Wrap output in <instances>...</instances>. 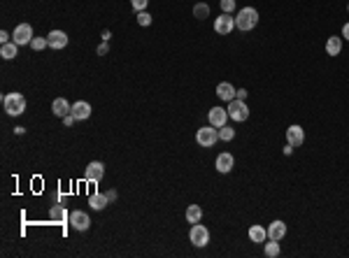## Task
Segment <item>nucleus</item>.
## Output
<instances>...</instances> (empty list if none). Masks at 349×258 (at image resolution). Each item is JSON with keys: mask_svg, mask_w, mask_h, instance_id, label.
I'll list each match as a JSON object with an SVG mask.
<instances>
[{"mask_svg": "<svg viewBox=\"0 0 349 258\" xmlns=\"http://www.w3.org/2000/svg\"><path fill=\"white\" fill-rule=\"evenodd\" d=\"M235 26H238V31H254L256 26H259V10L256 7H242V10L238 12V16H235Z\"/></svg>", "mask_w": 349, "mask_h": 258, "instance_id": "nucleus-1", "label": "nucleus"}, {"mask_svg": "<svg viewBox=\"0 0 349 258\" xmlns=\"http://www.w3.org/2000/svg\"><path fill=\"white\" fill-rule=\"evenodd\" d=\"M3 107H5V112L10 116H21L23 112H26V98H23V93H7L5 98H3Z\"/></svg>", "mask_w": 349, "mask_h": 258, "instance_id": "nucleus-2", "label": "nucleus"}, {"mask_svg": "<svg viewBox=\"0 0 349 258\" xmlns=\"http://www.w3.org/2000/svg\"><path fill=\"white\" fill-rule=\"evenodd\" d=\"M196 142L201 144V147H205V149L214 147V144L219 142V128H214V126H201L196 131Z\"/></svg>", "mask_w": 349, "mask_h": 258, "instance_id": "nucleus-3", "label": "nucleus"}, {"mask_svg": "<svg viewBox=\"0 0 349 258\" xmlns=\"http://www.w3.org/2000/svg\"><path fill=\"white\" fill-rule=\"evenodd\" d=\"M189 240H191V244L193 247H207L210 244V230H207L203 223H193L191 226V230H189Z\"/></svg>", "mask_w": 349, "mask_h": 258, "instance_id": "nucleus-4", "label": "nucleus"}, {"mask_svg": "<svg viewBox=\"0 0 349 258\" xmlns=\"http://www.w3.org/2000/svg\"><path fill=\"white\" fill-rule=\"evenodd\" d=\"M226 110H228V116H231L233 121L242 123V121H247L249 119V107H247V102L244 100H238V98H235V100L228 102Z\"/></svg>", "mask_w": 349, "mask_h": 258, "instance_id": "nucleus-5", "label": "nucleus"}, {"mask_svg": "<svg viewBox=\"0 0 349 258\" xmlns=\"http://www.w3.org/2000/svg\"><path fill=\"white\" fill-rule=\"evenodd\" d=\"M233 31H235V16L221 12V14L214 19V33H217V35H231Z\"/></svg>", "mask_w": 349, "mask_h": 258, "instance_id": "nucleus-6", "label": "nucleus"}, {"mask_svg": "<svg viewBox=\"0 0 349 258\" xmlns=\"http://www.w3.org/2000/svg\"><path fill=\"white\" fill-rule=\"evenodd\" d=\"M33 26L31 23H19V26L14 28V35H12V40H14L19 47H23V44H31L33 42Z\"/></svg>", "mask_w": 349, "mask_h": 258, "instance_id": "nucleus-7", "label": "nucleus"}, {"mask_svg": "<svg viewBox=\"0 0 349 258\" xmlns=\"http://www.w3.org/2000/svg\"><path fill=\"white\" fill-rule=\"evenodd\" d=\"M70 226H72L74 230H80V233L89 230V228H91V219H89V214H86V212H82V210L70 212Z\"/></svg>", "mask_w": 349, "mask_h": 258, "instance_id": "nucleus-8", "label": "nucleus"}, {"mask_svg": "<svg viewBox=\"0 0 349 258\" xmlns=\"http://www.w3.org/2000/svg\"><path fill=\"white\" fill-rule=\"evenodd\" d=\"M228 119H231V116H228V110H223V107H212V110L207 112V121H210V126H214V128L226 126Z\"/></svg>", "mask_w": 349, "mask_h": 258, "instance_id": "nucleus-9", "label": "nucleus"}, {"mask_svg": "<svg viewBox=\"0 0 349 258\" xmlns=\"http://www.w3.org/2000/svg\"><path fill=\"white\" fill-rule=\"evenodd\" d=\"M303 142H305V131H303V126L293 123V126L286 128V144H291V147L296 149V147H301Z\"/></svg>", "mask_w": 349, "mask_h": 258, "instance_id": "nucleus-10", "label": "nucleus"}, {"mask_svg": "<svg viewBox=\"0 0 349 258\" xmlns=\"http://www.w3.org/2000/svg\"><path fill=\"white\" fill-rule=\"evenodd\" d=\"M214 165H217V172L219 174H228L233 170V165H235V158H233L231 151H221L217 156V161H214Z\"/></svg>", "mask_w": 349, "mask_h": 258, "instance_id": "nucleus-11", "label": "nucleus"}, {"mask_svg": "<svg viewBox=\"0 0 349 258\" xmlns=\"http://www.w3.org/2000/svg\"><path fill=\"white\" fill-rule=\"evenodd\" d=\"M103 174H105V165L101 163V161H91L89 165H86V172H84V177L89 182H101L103 179Z\"/></svg>", "mask_w": 349, "mask_h": 258, "instance_id": "nucleus-12", "label": "nucleus"}, {"mask_svg": "<svg viewBox=\"0 0 349 258\" xmlns=\"http://www.w3.org/2000/svg\"><path fill=\"white\" fill-rule=\"evenodd\" d=\"M235 93H238V89L231 84V82H219L217 84V98L223 102H231L235 100Z\"/></svg>", "mask_w": 349, "mask_h": 258, "instance_id": "nucleus-13", "label": "nucleus"}, {"mask_svg": "<svg viewBox=\"0 0 349 258\" xmlns=\"http://www.w3.org/2000/svg\"><path fill=\"white\" fill-rule=\"evenodd\" d=\"M47 40H49V47L52 49H65L68 47V35H65L63 31H52L47 35Z\"/></svg>", "mask_w": 349, "mask_h": 258, "instance_id": "nucleus-14", "label": "nucleus"}, {"mask_svg": "<svg viewBox=\"0 0 349 258\" xmlns=\"http://www.w3.org/2000/svg\"><path fill=\"white\" fill-rule=\"evenodd\" d=\"M72 116L77 119V121H86L91 116V105L86 100H77L72 105Z\"/></svg>", "mask_w": 349, "mask_h": 258, "instance_id": "nucleus-15", "label": "nucleus"}, {"mask_svg": "<svg viewBox=\"0 0 349 258\" xmlns=\"http://www.w3.org/2000/svg\"><path fill=\"white\" fill-rule=\"evenodd\" d=\"M284 235H286V223L275 219V221L268 226V240H277V242H280Z\"/></svg>", "mask_w": 349, "mask_h": 258, "instance_id": "nucleus-16", "label": "nucleus"}, {"mask_svg": "<svg viewBox=\"0 0 349 258\" xmlns=\"http://www.w3.org/2000/svg\"><path fill=\"white\" fill-rule=\"evenodd\" d=\"M249 240L252 242H256V244H265V240H268V228H263V226H252L249 228Z\"/></svg>", "mask_w": 349, "mask_h": 258, "instance_id": "nucleus-17", "label": "nucleus"}, {"mask_svg": "<svg viewBox=\"0 0 349 258\" xmlns=\"http://www.w3.org/2000/svg\"><path fill=\"white\" fill-rule=\"evenodd\" d=\"M52 112L56 116H61V119H63V116H68L70 112H72V107H70V102L65 100V98H56V100L52 102Z\"/></svg>", "mask_w": 349, "mask_h": 258, "instance_id": "nucleus-18", "label": "nucleus"}, {"mask_svg": "<svg viewBox=\"0 0 349 258\" xmlns=\"http://www.w3.org/2000/svg\"><path fill=\"white\" fill-rule=\"evenodd\" d=\"M89 205H91V210L101 212L110 205V198H107V193H93V195H89Z\"/></svg>", "mask_w": 349, "mask_h": 258, "instance_id": "nucleus-19", "label": "nucleus"}, {"mask_svg": "<svg viewBox=\"0 0 349 258\" xmlns=\"http://www.w3.org/2000/svg\"><path fill=\"white\" fill-rule=\"evenodd\" d=\"M340 51H342V35H331L326 40V54L328 56H338Z\"/></svg>", "mask_w": 349, "mask_h": 258, "instance_id": "nucleus-20", "label": "nucleus"}, {"mask_svg": "<svg viewBox=\"0 0 349 258\" xmlns=\"http://www.w3.org/2000/svg\"><path fill=\"white\" fill-rule=\"evenodd\" d=\"M186 221L189 223H201V219H203V207L201 205H189L186 207Z\"/></svg>", "mask_w": 349, "mask_h": 258, "instance_id": "nucleus-21", "label": "nucleus"}, {"mask_svg": "<svg viewBox=\"0 0 349 258\" xmlns=\"http://www.w3.org/2000/svg\"><path fill=\"white\" fill-rule=\"evenodd\" d=\"M0 56L7 58V61H10V58H14V56H19V44H16L14 40H12V42H7V44H3V47H0Z\"/></svg>", "mask_w": 349, "mask_h": 258, "instance_id": "nucleus-22", "label": "nucleus"}, {"mask_svg": "<svg viewBox=\"0 0 349 258\" xmlns=\"http://www.w3.org/2000/svg\"><path fill=\"white\" fill-rule=\"evenodd\" d=\"M49 216H52V221H68V219H70L63 205H54L52 212H49Z\"/></svg>", "mask_w": 349, "mask_h": 258, "instance_id": "nucleus-23", "label": "nucleus"}, {"mask_svg": "<svg viewBox=\"0 0 349 258\" xmlns=\"http://www.w3.org/2000/svg\"><path fill=\"white\" fill-rule=\"evenodd\" d=\"M263 253L268 258H277V256H280V242H277V240H265Z\"/></svg>", "mask_w": 349, "mask_h": 258, "instance_id": "nucleus-24", "label": "nucleus"}, {"mask_svg": "<svg viewBox=\"0 0 349 258\" xmlns=\"http://www.w3.org/2000/svg\"><path fill=\"white\" fill-rule=\"evenodd\" d=\"M193 16H196V19H207V16H210V5H207V3H198L196 7H193Z\"/></svg>", "mask_w": 349, "mask_h": 258, "instance_id": "nucleus-25", "label": "nucleus"}, {"mask_svg": "<svg viewBox=\"0 0 349 258\" xmlns=\"http://www.w3.org/2000/svg\"><path fill=\"white\" fill-rule=\"evenodd\" d=\"M219 140H221V142H233V140H235V131H233L231 126H221L219 128Z\"/></svg>", "mask_w": 349, "mask_h": 258, "instance_id": "nucleus-26", "label": "nucleus"}, {"mask_svg": "<svg viewBox=\"0 0 349 258\" xmlns=\"http://www.w3.org/2000/svg\"><path fill=\"white\" fill-rule=\"evenodd\" d=\"M31 47L35 49V51H42V49H47V47H49V40H47V37H33Z\"/></svg>", "mask_w": 349, "mask_h": 258, "instance_id": "nucleus-27", "label": "nucleus"}, {"mask_svg": "<svg viewBox=\"0 0 349 258\" xmlns=\"http://www.w3.org/2000/svg\"><path fill=\"white\" fill-rule=\"evenodd\" d=\"M131 5L135 12H147V5H149V0H131Z\"/></svg>", "mask_w": 349, "mask_h": 258, "instance_id": "nucleus-28", "label": "nucleus"}, {"mask_svg": "<svg viewBox=\"0 0 349 258\" xmlns=\"http://www.w3.org/2000/svg\"><path fill=\"white\" fill-rule=\"evenodd\" d=\"M221 12H226V14L235 12V0H221Z\"/></svg>", "mask_w": 349, "mask_h": 258, "instance_id": "nucleus-29", "label": "nucleus"}, {"mask_svg": "<svg viewBox=\"0 0 349 258\" xmlns=\"http://www.w3.org/2000/svg\"><path fill=\"white\" fill-rule=\"evenodd\" d=\"M138 23L140 26H149V23H152V16H149L147 12H138Z\"/></svg>", "mask_w": 349, "mask_h": 258, "instance_id": "nucleus-30", "label": "nucleus"}, {"mask_svg": "<svg viewBox=\"0 0 349 258\" xmlns=\"http://www.w3.org/2000/svg\"><path fill=\"white\" fill-rule=\"evenodd\" d=\"M74 121H77V119H74V116H72V112H70V114H68V116H63V123H65V126H68V128H70V126H72V123H74Z\"/></svg>", "mask_w": 349, "mask_h": 258, "instance_id": "nucleus-31", "label": "nucleus"}, {"mask_svg": "<svg viewBox=\"0 0 349 258\" xmlns=\"http://www.w3.org/2000/svg\"><path fill=\"white\" fill-rule=\"evenodd\" d=\"M247 89H238V93H235V98H238V100H247Z\"/></svg>", "mask_w": 349, "mask_h": 258, "instance_id": "nucleus-32", "label": "nucleus"}, {"mask_svg": "<svg viewBox=\"0 0 349 258\" xmlns=\"http://www.w3.org/2000/svg\"><path fill=\"white\" fill-rule=\"evenodd\" d=\"M10 33H7V31H3V33H0V42H3V44H7V42H12V40H10Z\"/></svg>", "mask_w": 349, "mask_h": 258, "instance_id": "nucleus-33", "label": "nucleus"}, {"mask_svg": "<svg viewBox=\"0 0 349 258\" xmlns=\"http://www.w3.org/2000/svg\"><path fill=\"white\" fill-rule=\"evenodd\" d=\"M107 51H110V47H107V42H103L101 47H98V56H105Z\"/></svg>", "mask_w": 349, "mask_h": 258, "instance_id": "nucleus-34", "label": "nucleus"}, {"mask_svg": "<svg viewBox=\"0 0 349 258\" xmlns=\"http://www.w3.org/2000/svg\"><path fill=\"white\" fill-rule=\"evenodd\" d=\"M342 40H349V23L342 26Z\"/></svg>", "mask_w": 349, "mask_h": 258, "instance_id": "nucleus-35", "label": "nucleus"}, {"mask_svg": "<svg viewBox=\"0 0 349 258\" xmlns=\"http://www.w3.org/2000/svg\"><path fill=\"white\" fill-rule=\"evenodd\" d=\"M101 37H103V42H110V37H112V33H110V31H103V35H101Z\"/></svg>", "mask_w": 349, "mask_h": 258, "instance_id": "nucleus-36", "label": "nucleus"}, {"mask_svg": "<svg viewBox=\"0 0 349 258\" xmlns=\"http://www.w3.org/2000/svg\"><path fill=\"white\" fill-rule=\"evenodd\" d=\"M291 151H293V147H291V144H286V147H284V156H291Z\"/></svg>", "mask_w": 349, "mask_h": 258, "instance_id": "nucleus-37", "label": "nucleus"}, {"mask_svg": "<svg viewBox=\"0 0 349 258\" xmlns=\"http://www.w3.org/2000/svg\"><path fill=\"white\" fill-rule=\"evenodd\" d=\"M347 12H349V5H347Z\"/></svg>", "mask_w": 349, "mask_h": 258, "instance_id": "nucleus-38", "label": "nucleus"}]
</instances>
